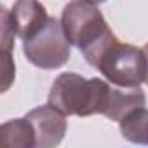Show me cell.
<instances>
[{
  "instance_id": "cell-6",
  "label": "cell",
  "mask_w": 148,
  "mask_h": 148,
  "mask_svg": "<svg viewBox=\"0 0 148 148\" xmlns=\"http://www.w3.org/2000/svg\"><path fill=\"white\" fill-rule=\"evenodd\" d=\"M16 35L21 40H26L33 37L37 32H40L45 23L49 21L47 9L38 2V0H18L14 7L11 9Z\"/></svg>"
},
{
  "instance_id": "cell-10",
  "label": "cell",
  "mask_w": 148,
  "mask_h": 148,
  "mask_svg": "<svg viewBox=\"0 0 148 148\" xmlns=\"http://www.w3.org/2000/svg\"><path fill=\"white\" fill-rule=\"evenodd\" d=\"M119 127L124 139L136 145H148V108L139 106L131 110L119 122Z\"/></svg>"
},
{
  "instance_id": "cell-8",
  "label": "cell",
  "mask_w": 148,
  "mask_h": 148,
  "mask_svg": "<svg viewBox=\"0 0 148 148\" xmlns=\"http://www.w3.org/2000/svg\"><path fill=\"white\" fill-rule=\"evenodd\" d=\"M146 106V96L141 87H132V89H113L110 105L105 112V117L115 122H120L131 110Z\"/></svg>"
},
{
  "instance_id": "cell-2",
  "label": "cell",
  "mask_w": 148,
  "mask_h": 148,
  "mask_svg": "<svg viewBox=\"0 0 148 148\" xmlns=\"http://www.w3.org/2000/svg\"><path fill=\"white\" fill-rule=\"evenodd\" d=\"M113 87L103 79H86L80 73L64 71L51 86L47 103L64 115H105Z\"/></svg>"
},
{
  "instance_id": "cell-12",
  "label": "cell",
  "mask_w": 148,
  "mask_h": 148,
  "mask_svg": "<svg viewBox=\"0 0 148 148\" xmlns=\"http://www.w3.org/2000/svg\"><path fill=\"white\" fill-rule=\"evenodd\" d=\"M89 2H92V4H103V2H106V0H89Z\"/></svg>"
},
{
  "instance_id": "cell-5",
  "label": "cell",
  "mask_w": 148,
  "mask_h": 148,
  "mask_svg": "<svg viewBox=\"0 0 148 148\" xmlns=\"http://www.w3.org/2000/svg\"><path fill=\"white\" fill-rule=\"evenodd\" d=\"M25 117L30 120L33 127L37 148H52L63 141L68 124H66V115L58 108L47 103L30 110Z\"/></svg>"
},
{
  "instance_id": "cell-1",
  "label": "cell",
  "mask_w": 148,
  "mask_h": 148,
  "mask_svg": "<svg viewBox=\"0 0 148 148\" xmlns=\"http://www.w3.org/2000/svg\"><path fill=\"white\" fill-rule=\"evenodd\" d=\"M61 26L71 45L80 49L84 59L92 66L103 51L117 40L98 4L89 0H71L61 12Z\"/></svg>"
},
{
  "instance_id": "cell-9",
  "label": "cell",
  "mask_w": 148,
  "mask_h": 148,
  "mask_svg": "<svg viewBox=\"0 0 148 148\" xmlns=\"http://www.w3.org/2000/svg\"><path fill=\"white\" fill-rule=\"evenodd\" d=\"M0 143L11 148H37L35 132L30 120L23 117L4 122L0 127Z\"/></svg>"
},
{
  "instance_id": "cell-3",
  "label": "cell",
  "mask_w": 148,
  "mask_h": 148,
  "mask_svg": "<svg viewBox=\"0 0 148 148\" xmlns=\"http://www.w3.org/2000/svg\"><path fill=\"white\" fill-rule=\"evenodd\" d=\"M92 68L110 84L124 89L141 87L148 77V61L143 47L139 49L132 44H124L119 38L103 51Z\"/></svg>"
},
{
  "instance_id": "cell-4",
  "label": "cell",
  "mask_w": 148,
  "mask_h": 148,
  "mask_svg": "<svg viewBox=\"0 0 148 148\" xmlns=\"http://www.w3.org/2000/svg\"><path fill=\"white\" fill-rule=\"evenodd\" d=\"M23 54L40 70H56L64 66L71 54V44L64 35L61 21L51 16L40 32L23 40Z\"/></svg>"
},
{
  "instance_id": "cell-7",
  "label": "cell",
  "mask_w": 148,
  "mask_h": 148,
  "mask_svg": "<svg viewBox=\"0 0 148 148\" xmlns=\"http://www.w3.org/2000/svg\"><path fill=\"white\" fill-rule=\"evenodd\" d=\"M0 35H2V51H4V56H2V64H4L2 66V92H7L16 77L12 51H14V37H18L11 9H7V7L0 9Z\"/></svg>"
},
{
  "instance_id": "cell-11",
  "label": "cell",
  "mask_w": 148,
  "mask_h": 148,
  "mask_svg": "<svg viewBox=\"0 0 148 148\" xmlns=\"http://www.w3.org/2000/svg\"><path fill=\"white\" fill-rule=\"evenodd\" d=\"M143 51H145V54H146V61H148V42L143 45ZM146 86H148V77H146V82H145Z\"/></svg>"
}]
</instances>
